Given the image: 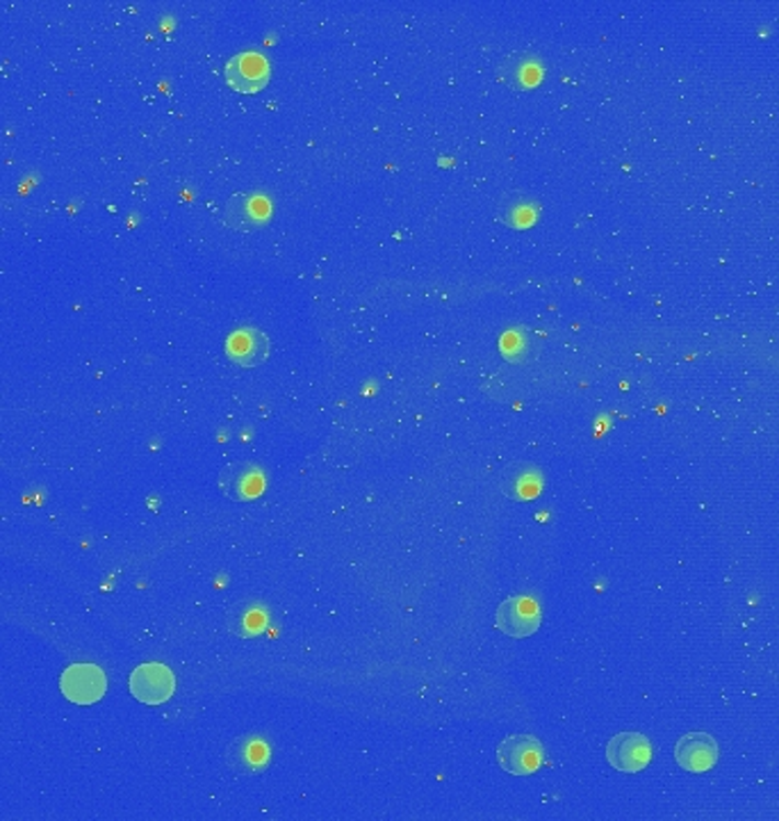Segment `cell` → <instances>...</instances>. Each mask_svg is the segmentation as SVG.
I'll return each instance as SVG.
<instances>
[{"instance_id":"obj_1","label":"cell","mask_w":779,"mask_h":821,"mask_svg":"<svg viewBox=\"0 0 779 821\" xmlns=\"http://www.w3.org/2000/svg\"><path fill=\"white\" fill-rule=\"evenodd\" d=\"M500 767L511 776H531L545 762V746L534 734H513L497 746Z\"/></svg>"},{"instance_id":"obj_4","label":"cell","mask_w":779,"mask_h":821,"mask_svg":"<svg viewBox=\"0 0 779 821\" xmlns=\"http://www.w3.org/2000/svg\"><path fill=\"white\" fill-rule=\"evenodd\" d=\"M611 767L622 774H639L652 760V744L641 732H620L606 746Z\"/></svg>"},{"instance_id":"obj_2","label":"cell","mask_w":779,"mask_h":821,"mask_svg":"<svg viewBox=\"0 0 779 821\" xmlns=\"http://www.w3.org/2000/svg\"><path fill=\"white\" fill-rule=\"evenodd\" d=\"M176 692V677L164 664H141L130 673V694L144 705H162Z\"/></svg>"},{"instance_id":"obj_8","label":"cell","mask_w":779,"mask_h":821,"mask_svg":"<svg viewBox=\"0 0 779 821\" xmlns=\"http://www.w3.org/2000/svg\"><path fill=\"white\" fill-rule=\"evenodd\" d=\"M226 347H228L230 358L240 365H257L260 361L267 358V352H270L265 333H260L255 329H244V331L233 333Z\"/></svg>"},{"instance_id":"obj_7","label":"cell","mask_w":779,"mask_h":821,"mask_svg":"<svg viewBox=\"0 0 779 821\" xmlns=\"http://www.w3.org/2000/svg\"><path fill=\"white\" fill-rule=\"evenodd\" d=\"M675 760L681 769L702 774L709 772L718 762V744L707 732H690L675 746Z\"/></svg>"},{"instance_id":"obj_6","label":"cell","mask_w":779,"mask_h":821,"mask_svg":"<svg viewBox=\"0 0 779 821\" xmlns=\"http://www.w3.org/2000/svg\"><path fill=\"white\" fill-rule=\"evenodd\" d=\"M226 80L238 92H257L270 80V65L260 53H240L226 65Z\"/></svg>"},{"instance_id":"obj_5","label":"cell","mask_w":779,"mask_h":821,"mask_svg":"<svg viewBox=\"0 0 779 821\" xmlns=\"http://www.w3.org/2000/svg\"><path fill=\"white\" fill-rule=\"evenodd\" d=\"M495 623L500 632L525 639L540 628V609L529 598H508L497 607Z\"/></svg>"},{"instance_id":"obj_3","label":"cell","mask_w":779,"mask_h":821,"mask_svg":"<svg viewBox=\"0 0 779 821\" xmlns=\"http://www.w3.org/2000/svg\"><path fill=\"white\" fill-rule=\"evenodd\" d=\"M60 689L76 705H94L107 692V677L94 664H73L62 673Z\"/></svg>"}]
</instances>
